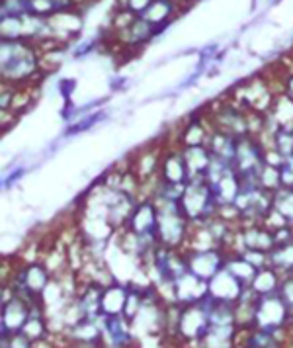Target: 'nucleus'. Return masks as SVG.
Returning <instances> with one entry per match:
<instances>
[{
  "mask_svg": "<svg viewBox=\"0 0 293 348\" xmlns=\"http://www.w3.org/2000/svg\"><path fill=\"white\" fill-rule=\"evenodd\" d=\"M37 59L32 53L30 47H26L24 43L16 41H8V45L4 43V51H2V73L10 78H18L24 80L26 76L36 71Z\"/></svg>",
  "mask_w": 293,
  "mask_h": 348,
  "instance_id": "1",
  "label": "nucleus"
}]
</instances>
